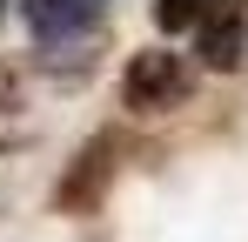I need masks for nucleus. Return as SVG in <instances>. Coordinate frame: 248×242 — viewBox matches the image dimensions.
I'll return each mask as SVG.
<instances>
[{
	"label": "nucleus",
	"instance_id": "f257e3e1",
	"mask_svg": "<svg viewBox=\"0 0 248 242\" xmlns=\"http://www.w3.org/2000/svg\"><path fill=\"white\" fill-rule=\"evenodd\" d=\"M181 94H188V68H181V54L148 47V54L127 61V74H121V101H127V108L161 115V108H181Z\"/></svg>",
	"mask_w": 248,
	"mask_h": 242
},
{
	"label": "nucleus",
	"instance_id": "f03ea898",
	"mask_svg": "<svg viewBox=\"0 0 248 242\" xmlns=\"http://www.w3.org/2000/svg\"><path fill=\"white\" fill-rule=\"evenodd\" d=\"M101 14H108V0H20V20H27L34 40H47V47H67V40L94 34Z\"/></svg>",
	"mask_w": 248,
	"mask_h": 242
},
{
	"label": "nucleus",
	"instance_id": "7ed1b4c3",
	"mask_svg": "<svg viewBox=\"0 0 248 242\" xmlns=\"http://www.w3.org/2000/svg\"><path fill=\"white\" fill-rule=\"evenodd\" d=\"M248 40V7L242 0H208V14L195 20V47H202L208 68H235Z\"/></svg>",
	"mask_w": 248,
	"mask_h": 242
},
{
	"label": "nucleus",
	"instance_id": "20e7f679",
	"mask_svg": "<svg viewBox=\"0 0 248 242\" xmlns=\"http://www.w3.org/2000/svg\"><path fill=\"white\" fill-rule=\"evenodd\" d=\"M208 14V0H155V20H161L168 34H181V27H195Z\"/></svg>",
	"mask_w": 248,
	"mask_h": 242
},
{
	"label": "nucleus",
	"instance_id": "39448f33",
	"mask_svg": "<svg viewBox=\"0 0 248 242\" xmlns=\"http://www.w3.org/2000/svg\"><path fill=\"white\" fill-rule=\"evenodd\" d=\"M0 7H7V0H0Z\"/></svg>",
	"mask_w": 248,
	"mask_h": 242
}]
</instances>
